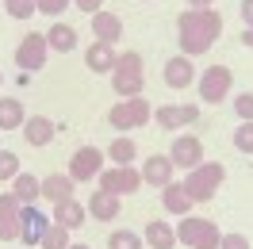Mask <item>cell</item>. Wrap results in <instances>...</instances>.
I'll return each mask as SVG.
<instances>
[{"instance_id":"cell-1","label":"cell","mask_w":253,"mask_h":249,"mask_svg":"<svg viewBox=\"0 0 253 249\" xmlns=\"http://www.w3.org/2000/svg\"><path fill=\"white\" fill-rule=\"evenodd\" d=\"M222 31V16L215 8H184L176 16V42H180V54L184 58H200L215 46V39Z\"/></svg>"},{"instance_id":"cell-2","label":"cell","mask_w":253,"mask_h":249,"mask_svg":"<svg viewBox=\"0 0 253 249\" xmlns=\"http://www.w3.org/2000/svg\"><path fill=\"white\" fill-rule=\"evenodd\" d=\"M146 84V73H142V54L138 50H126V54H119L115 58V69H111V88L119 96H138Z\"/></svg>"},{"instance_id":"cell-3","label":"cell","mask_w":253,"mask_h":249,"mask_svg":"<svg viewBox=\"0 0 253 249\" xmlns=\"http://www.w3.org/2000/svg\"><path fill=\"white\" fill-rule=\"evenodd\" d=\"M222 180H226V169H222L219 161H204V165L188 169L184 192L192 196V203H207V200H215V192H219Z\"/></svg>"},{"instance_id":"cell-4","label":"cell","mask_w":253,"mask_h":249,"mask_svg":"<svg viewBox=\"0 0 253 249\" xmlns=\"http://www.w3.org/2000/svg\"><path fill=\"white\" fill-rule=\"evenodd\" d=\"M176 242H184L188 249H219L222 234H219V226H215L211 218L184 215V218H180V226H176Z\"/></svg>"},{"instance_id":"cell-5","label":"cell","mask_w":253,"mask_h":249,"mask_svg":"<svg viewBox=\"0 0 253 249\" xmlns=\"http://www.w3.org/2000/svg\"><path fill=\"white\" fill-rule=\"evenodd\" d=\"M150 104H146L142 96H130V100H123V104H115V108L108 111V123L115 126V130H134V126H146L150 123Z\"/></svg>"},{"instance_id":"cell-6","label":"cell","mask_w":253,"mask_h":249,"mask_svg":"<svg viewBox=\"0 0 253 249\" xmlns=\"http://www.w3.org/2000/svg\"><path fill=\"white\" fill-rule=\"evenodd\" d=\"M96 180H100V188L111 192V196H130V192L142 188V172L134 169V165H111V169H104Z\"/></svg>"},{"instance_id":"cell-7","label":"cell","mask_w":253,"mask_h":249,"mask_svg":"<svg viewBox=\"0 0 253 249\" xmlns=\"http://www.w3.org/2000/svg\"><path fill=\"white\" fill-rule=\"evenodd\" d=\"M46 54H50L46 35H27V39L16 46V65L23 73H39V69L46 65Z\"/></svg>"},{"instance_id":"cell-8","label":"cell","mask_w":253,"mask_h":249,"mask_svg":"<svg viewBox=\"0 0 253 249\" xmlns=\"http://www.w3.org/2000/svg\"><path fill=\"white\" fill-rule=\"evenodd\" d=\"M230 84H234V73L226 65H211L204 77H200V96H204L207 104H222L230 96Z\"/></svg>"},{"instance_id":"cell-9","label":"cell","mask_w":253,"mask_h":249,"mask_svg":"<svg viewBox=\"0 0 253 249\" xmlns=\"http://www.w3.org/2000/svg\"><path fill=\"white\" fill-rule=\"evenodd\" d=\"M104 172V154L96 146H81L77 154L69 157V176L73 180H96Z\"/></svg>"},{"instance_id":"cell-10","label":"cell","mask_w":253,"mask_h":249,"mask_svg":"<svg viewBox=\"0 0 253 249\" xmlns=\"http://www.w3.org/2000/svg\"><path fill=\"white\" fill-rule=\"evenodd\" d=\"M50 222H54V218H46L35 203H31V207H23V215H19V242L35 249L39 242H42V234L50 230Z\"/></svg>"},{"instance_id":"cell-11","label":"cell","mask_w":253,"mask_h":249,"mask_svg":"<svg viewBox=\"0 0 253 249\" xmlns=\"http://www.w3.org/2000/svg\"><path fill=\"white\" fill-rule=\"evenodd\" d=\"M176 169H196V165H204V142L196 138V134H180L173 142V150H169Z\"/></svg>"},{"instance_id":"cell-12","label":"cell","mask_w":253,"mask_h":249,"mask_svg":"<svg viewBox=\"0 0 253 249\" xmlns=\"http://www.w3.org/2000/svg\"><path fill=\"white\" fill-rule=\"evenodd\" d=\"M19 215H23V203L4 192L0 196V242H16L19 238Z\"/></svg>"},{"instance_id":"cell-13","label":"cell","mask_w":253,"mask_h":249,"mask_svg":"<svg viewBox=\"0 0 253 249\" xmlns=\"http://www.w3.org/2000/svg\"><path fill=\"white\" fill-rule=\"evenodd\" d=\"M200 119V108L196 104H165V108H158V126H165V130H176V126H188Z\"/></svg>"},{"instance_id":"cell-14","label":"cell","mask_w":253,"mask_h":249,"mask_svg":"<svg viewBox=\"0 0 253 249\" xmlns=\"http://www.w3.org/2000/svg\"><path fill=\"white\" fill-rule=\"evenodd\" d=\"M173 157L169 154H154V157H146V165H142V180L146 184H154V188H165L169 180H173Z\"/></svg>"},{"instance_id":"cell-15","label":"cell","mask_w":253,"mask_h":249,"mask_svg":"<svg viewBox=\"0 0 253 249\" xmlns=\"http://www.w3.org/2000/svg\"><path fill=\"white\" fill-rule=\"evenodd\" d=\"M84 215H88V207H81V203L69 196V200H58V203H54V215H50V218L73 234V230H81V226H84Z\"/></svg>"},{"instance_id":"cell-16","label":"cell","mask_w":253,"mask_h":249,"mask_svg":"<svg viewBox=\"0 0 253 249\" xmlns=\"http://www.w3.org/2000/svg\"><path fill=\"white\" fill-rule=\"evenodd\" d=\"M92 35H96V42L115 46V42L123 39V19L115 16V12H96L92 16Z\"/></svg>"},{"instance_id":"cell-17","label":"cell","mask_w":253,"mask_h":249,"mask_svg":"<svg viewBox=\"0 0 253 249\" xmlns=\"http://www.w3.org/2000/svg\"><path fill=\"white\" fill-rule=\"evenodd\" d=\"M192 81H196V65H192V58L176 54V58L165 62V84H169V88H188Z\"/></svg>"},{"instance_id":"cell-18","label":"cell","mask_w":253,"mask_h":249,"mask_svg":"<svg viewBox=\"0 0 253 249\" xmlns=\"http://www.w3.org/2000/svg\"><path fill=\"white\" fill-rule=\"evenodd\" d=\"M23 138H27V146H46L54 134H58V126L50 123L46 115H31V119H23Z\"/></svg>"},{"instance_id":"cell-19","label":"cell","mask_w":253,"mask_h":249,"mask_svg":"<svg viewBox=\"0 0 253 249\" xmlns=\"http://www.w3.org/2000/svg\"><path fill=\"white\" fill-rule=\"evenodd\" d=\"M161 207H165L169 215L184 218V215L192 211V196L184 192V184H176V180H169V184H165V192H161Z\"/></svg>"},{"instance_id":"cell-20","label":"cell","mask_w":253,"mask_h":249,"mask_svg":"<svg viewBox=\"0 0 253 249\" xmlns=\"http://www.w3.org/2000/svg\"><path fill=\"white\" fill-rule=\"evenodd\" d=\"M88 215L100 218V222H108V218H119V196H111L104 188H96L92 200H88Z\"/></svg>"},{"instance_id":"cell-21","label":"cell","mask_w":253,"mask_h":249,"mask_svg":"<svg viewBox=\"0 0 253 249\" xmlns=\"http://www.w3.org/2000/svg\"><path fill=\"white\" fill-rule=\"evenodd\" d=\"M115 46H108V42H92L88 46V54H84V65L92 69V73H111L115 69Z\"/></svg>"},{"instance_id":"cell-22","label":"cell","mask_w":253,"mask_h":249,"mask_svg":"<svg viewBox=\"0 0 253 249\" xmlns=\"http://www.w3.org/2000/svg\"><path fill=\"white\" fill-rule=\"evenodd\" d=\"M142 242H146L150 249H173V246H176V230L169 226V222H161V218H154V222L146 226Z\"/></svg>"},{"instance_id":"cell-23","label":"cell","mask_w":253,"mask_h":249,"mask_svg":"<svg viewBox=\"0 0 253 249\" xmlns=\"http://www.w3.org/2000/svg\"><path fill=\"white\" fill-rule=\"evenodd\" d=\"M12 196H16L23 207H31V203H39V196H42V180H35L31 172H19L16 180H12Z\"/></svg>"},{"instance_id":"cell-24","label":"cell","mask_w":253,"mask_h":249,"mask_svg":"<svg viewBox=\"0 0 253 249\" xmlns=\"http://www.w3.org/2000/svg\"><path fill=\"white\" fill-rule=\"evenodd\" d=\"M73 176H65V172H50L46 180H42V196H46L50 203H58V200H69L73 196Z\"/></svg>"},{"instance_id":"cell-25","label":"cell","mask_w":253,"mask_h":249,"mask_svg":"<svg viewBox=\"0 0 253 249\" xmlns=\"http://www.w3.org/2000/svg\"><path fill=\"white\" fill-rule=\"evenodd\" d=\"M23 104H19L16 96H0V126L4 130H19L23 126Z\"/></svg>"},{"instance_id":"cell-26","label":"cell","mask_w":253,"mask_h":249,"mask_svg":"<svg viewBox=\"0 0 253 249\" xmlns=\"http://www.w3.org/2000/svg\"><path fill=\"white\" fill-rule=\"evenodd\" d=\"M46 42H50V50H62V54H69V50L77 46V31L69 27V23H54L46 31Z\"/></svg>"},{"instance_id":"cell-27","label":"cell","mask_w":253,"mask_h":249,"mask_svg":"<svg viewBox=\"0 0 253 249\" xmlns=\"http://www.w3.org/2000/svg\"><path fill=\"white\" fill-rule=\"evenodd\" d=\"M108 157H111V165H134V157H138V146L126 138V134H119V138L108 146Z\"/></svg>"},{"instance_id":"cell-28","label":"cell","mask_w":253,"mask_h":249,"mask_svg":"<svg viewBox=\"0 0 253 249\" xmlns=\"http://www.w3.org/2000/svg\"><path fill=\"white\" fill-rule=\"evenodd\" d=\"M42 249H69V230L65 226H58V222H50V230L42 234V242H39Z\"/></svg>"},{"instance_id":"cell-29","label":"cell","mask_w":253,"mask_h":249,"mask_svg":"<svg viewBox=\"0 0 253 249\" xmlns=\"http://www.w3.org/2000/svg\"><path fill=\"white\" fill-rule=\"evenodd\" d=\"M108 249H142V234L134 230H115L108 238Z\"/></svg>"},{"instance_id":"cell-30","label":"cell","mask_w":253,"mask_h":249,"mask_svg":"<svg viewBox=\"0 0 253 249\" xmlns=\"http://www.w3.org/2000/svg\"><path fill=\"white\" fill-rule=\"evenodd\" d=\"M4 8H8L12 19H27V16L39 12V0H4Z\"/></svg>"},{"instance_id":"cell-31","label":"cell","mask_w":253,"mask_h":249,"mask_svg":"<svg viewBox=\"0 0 253 249\" xmlns=\"http://www.w3.org/2000/svg\"><path fill=\"white\" fill-rule=\"evenodd\" d=\"M19 176V157L12 150H0V184L4 180H16Z\"/></svg>"},{"instance_id":"cell-32","label":"cell","mask_w":253,"mask_h":249,"mask_svg":"<svg viewBox=\"0 0 253 249\" xmlns=\"http://www.w3.org/2000/svg\"><path fill=\"white\" fill-rule=\"evenodd\" d=\"M234 111H238V119H242V123H253V92L234 96Z\"/></svg>"},{"instance_id":"cell-33","label":"cell","mask_w":253,"mask_h":249,"mask_svg":"<svg viewBox=\"0 0 253 249\" xmlns=\"http://www.w3.org/2000/svg\"><path fill=\"white\" fill-rule=\"evenodd\" d=\"M234 146L242 150V154H253V123H242L234 130Z\"/></svg>"},{"instance_id":"cell-34","label":"cell","mask_w":253,"mask_h":249,"mask_svg":"<svg viewBox=\"0 0 253 249\" xmlns=\"http://www.w3.org/2000/svg\"><path fill=\"white\" fill-rule=\"evenodd\" d=\"M219 249H250V242L242 238V234H222V242H219Z\"/></svg>"},{"instance_id":"cell-35","label":"cell","mask_w":253,"mask_h":249,"mask_svg":"<svg viewBox=\"0 0 253 249\" xmlns=\"http://www.w3.org/2000/svg\"><path fill=\"white\" fill-rule=\"evenodd\" d=\"M65 4H73V0H39V12H42V16H58Z\"/></svg>"},{"instance_id":"cell-36","label":"cell","mask_w":253,"mask_h":249,"mask_svg":"<svg viewBox=\"0 0 253 249\" xmlns=\"http://www.w3.org/2000/svg\"><path fill=\"white\" fill-rule=\"evenodd\" d=\"M73 4H77L81 12H88V16H96V12H104V8H100L104 0H73Z\"/></svg>"},{"instance_id":"cell-37","label":"cell","mask_w":253,"mask_h":249,"mask_svg":"<svg viewBox=\"0 0 253 249\" xmlns=\"http://www.w3.org/2000/svg\"><path fill=\"white\" fill-rule=\"evenodd\" d=\"M238 12H242V23L253 27V0H242V4H238Z\"/></svg>"},{"instance_id":"cell-38","label":"cell","mask_w":253,"mask_h":249,"mask_svg":"<svg viewBox=\"0 0 253 249\" xmlns=\"http://www.w3.org/2000/svg\"><path fill=\"white\" fill-rule=\"evenodd\" d=\"M242 42H246V46L253 50V27H246V31H242Z\"/></svg>"},{"instance_id":"cell-39","label":"cell","mask_w":253,"mask_h":249,"mask_svg":"<svg viewBox=\"0 0 253 249\" xmlns=\"http://www.w3.org/2000/svg\"><path fill=\"white\" fill-rule=\"evenodd\" d=\"M192 8H200V12H204V8H211V4H215V0H188Z\"/></svg>"},{"instance_id":"cell-40","label":"cell","mask_w":253,"mask_h":249,"mask_svg":"<svg viewBox=\"0 0 253 249\" xmlns=\"http://www.w3.org/2000/svg\"><path fill=\"white\" fill-rule=\"evenodd\" d=\"M69 249H92V246H69Z\"/></svg>"},{"instance_id":"cell-41","label":"cell","mask_w":253,"mask_h":249,"mask_svg":"<svg viewBox=\"0 0 253 249\" xmlns=\"http://www.w3.org/2000/svg\"><path fill=\"white\" fill-rule=\"evenodd\" d=\"M0 81H4V77H0Z\"/></svg>"}]
</instances>
